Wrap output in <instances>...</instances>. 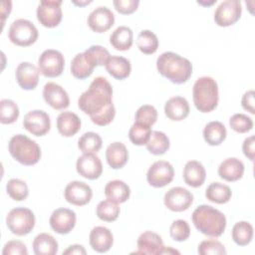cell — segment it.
<instances>
[{
  "label": "cell",
  "mask_w": 255,
  "mask_h": 255,
  "mask_svg": "<svg viewBox=\"0 0 255 255\" xmlns=\"http://www.w3.org/2000/svg\"><path fill=\"white\" fill-rule=\"evenodd\" d=\"M39 69L29 63L22 62L16 68V80L18 85L26 91L34 90L39 82Z\"/></svg>",
  "instance_id": "obj_19"
},
{
  "label": "cell",
  "mask_w": 255,
  "mask_h": 255,
  "mask_svg": "<svg viewBox=\"0 0 255 255\" xmlns=\"http://www.w3.org/2000/svg\"><path fill=\"white\" fill-rule=\"evenodd\" d=\"M163 202L169 210L181 212L190 207L193 202V195L186 188L176 186L170 188L164 194Z\"/></svg>",
  "instance_id": "obj_12"
},
{
  "label": "cell",
  "mask_w": 255,
  "mask_h": 255,
  "mask_svg": "<svg viewBox=\"0 0 255 255\" xmlns=\"http://www.w3.org/2000/svg\"><path fill=\"white\" fill-rule=\"evenodd\" d=\"M115 23L114 13L106 6L94 9L88 16V25L96 33H104Z\"/></svg>",
  "instance_id": "obj_18"
},
{
  "label": "cell",
  "mask_w": 255,
  "mask_h": 255,
  "mask_svg": "<svg viewBox=\"0 0 255 255\" xmlns=\"http://www.w3.org/2000/svg\"><path fill=\"white\" fill-rule=\"evenodd\" d=\"M113 3L116 10L124 15L133 13L139 5L138 0H115Z\"/></svg>",
  "instance_id": "obj_49"
},
{
  "label": "cell",
  "mask_w": 255,
  "mask_h": 255,
  "mask_svg": "<svg viewBox=\"0 0 255 255\" xmlns=\"http://www.w3.org/2000/svg\"><path fill=\"white\" fill-rule=\"evenodd\" d=\"M65 67V59L61 52L48 49L45 50L38 59L39 72L48 78L59 77Z\"/></svg>",
  "instance_id": "obj_8"
},
{
  "label": "cell",
  "mask_w": 255,
  "mask_h": 255,
  "mask_svg": "<svg viewBox=\"0 0 255 255\" xmlns=\"http://www.w3.org/2000/svg\"><path fill=\"white\" fill-rule=\"evenodd\" d=\"M229 125L234 131L239 133H245L252 129L253 121L247 115L234 114L229 120Z\"/></svg>",
  "instance_id": "obj_44"
},
{
  "label": "cell",
  "mask_w": 255,
  "mask_h": 255,
  "mask_svg": "<svg viewBox=\"0 0 255 255\" xmlns=\"http://www.w3.org/2000/svg\"><path fill=\"white\" fill-rule=\"evenodd\" d=\"M6 191L8 195L16 201H21L26 199L29 194L28 185L26 184L25 181L19 178L10 179L6 184Z\"/></svg>",
  "instance_id": "obj_41"
},
{
  "label": "cell",
  "mask_w": 255,
  "mask_h": 255,
  "mask_svg": "<svg viewBox=\"0 0 255 255\" xmlns=\"http://www.w3.org/2000/svg\"><path fill=\"white\" fill-rule=\"evenodd\" d=\"M192 222L202 234L219 237L226 228L225 215L210 205H199L192 213Z\"/></svg>",
  "instance_id": "obj_3"
},
{
  "label": "cell",
  "mask_w": 255,
  "mask_h": 255,
  "mask_svg": "<svg viewBox=\"0 0 255 255\" xmlns=\"http://www.w3.org/2000/svg\"><path fill=\"white\" fill-rule=\"evenodd\" d=\"M218 174L226 181H237L241 179L244 174V163L236 157L226 158L220 163Z\"/></svg>",
  "instance_id": "obj_23"
},
{
  "label": "cell",
  "mask_w": 255,
  "mask_h": 255,
  "mask_svg": "<svg viewBox=\"0 0 255 255\" xmlns=\"http://www.w3.org/2000/svg\"><path fill=\"white\" fill-rule=\"evenodd\" d=\"M61 0H43L37 8V19L44 27H57L62 20Z\"/></svg>",
  "instance_id": "obj_9"
},
{
  "label": "cell",
  "mask_w": 255,
  "mask_h": 255,
  "mask_svg": "<svg viewBox=\"0 0 255 255\" xmlns=\"http://www.w3.org/2000/svg\"><path fill=\"white\" fill-rule=\"evenodd\" d=\"M76 213L69 208H58L50 216L51 228L59 234L70 233L76 225Z\"/></svg>",
  "instance_id": "obj_15"
},
{
  "label": "cell",
  "mask_w": 255,
  "mask_h": 255,
  "mask_svg": "<svg viewBox=\"0 0 255 255\" xmlns=\"http://www.w3.org/2000/svg\"><path fill=\"white\" fill-rule=\"evenodd\" d=\"M151 131L150 127L134 123L129 128L128 137L134 145H143L146 144Z\"/></svg>",
  "instance_id": "obj_42"
},
{
  "label": "cell",
  "mask_w": 255,
  "mask_h": 255,
  "mask_svg": "<svg viewBox=\"0 0 255 255\" xmlns=\"http://www.w3.org/2000/svg\"><path fill=\"white\" fill-rule=\"evenodd\" d=\"M197 3L198 4H200V5H204V6H209V5H212V4H214V3H216V0H212L211 2H203V1H197Z\"/></svg>",
  "instance_id": "obj_55"
},
{
  "label": "cell",
  "mask_w": 255,
  "mask_h": 255,
  "mask_svg": "<svg viewBox=\"0 0 255 255\" xmlns=\"http://www.w3.org/2000/svg\"><path fill=\"white\" fill-rule=\"evenodd\" d=\"M145 145L150 153L154 155H161L168 150L169 139L164 132L152 130Z\"/></svg>",
  "instance_id": "obj_33"
},
{
  "label": "cell",
  "mask_w": 255,
  "mask_h": 255,
  "mask_svg": "<svg viewBox=\"0 0 255 255\" xmlns=\"http://www.w3.org/2000/svg\"><path fill=\"white\" fill-rule=\"evenodd\" d=\"M206 198L217 204H224L228 202L232 196L230 187L220 182H212L208 185L205 191Z\"/></svg>",
  "instance_id": "obj_32"
},
{
  "label": "cell",
  "mask_w": 255,
  "mask_h": 255,
  "mask_svg": "<svg viewBox=\"0 0 255 255\" xmlns=\"http://www.w3.org/2000/svg\"><path fill=\"white\" fill-rule=\"evenodd\" d=\"M133 42V34L130 28L127 26L118 27L110 36L111 45L119 51L128 50Z\"/></svg>",
  "instance_id": "obj_29"
},
{
  "label": "cell",
  "mask_w": 255,
  "mask_h": 255,
  "mask_svg": "<svg viewBox=\"0 0 255 255\" xmlns=\"http://www.w3.org/2000/svg\"><path fill=\"white\" fill-rule=\"evenodd\" d=\"M90 245L99 252L105 253L111 249L114 243V236L110 229L104 226H96L90 232Z\"/></svg>",
  "instance_id": "obj_21"
},
{
  "label": "cell",
  "mask_w": 255,
  "mask_h": 255,
  "mask_svg": "<svg viewBox=\"0 0 255 255\" xmlns=\"http://www.w3.org/2000/svg\"><path fill=\"white\" fill-rule=\"evenodd\" d=\"M156 69L160 75L174 84L187 82L192 74V65L186 58L173 52H164L156 60Z\"/></svg>",
  "instance_id": "obj_2"
},
{
  "label": "cell",
  "mask_w": 255,
  "mask_h": 255,
  "mask_svg": "<svg viewBox=\"0 0 255 255\" xmlns=\"http://www.w3.org/2000/svg\"><path fill=\"white\" fill-rule=\"evenodd\" d=\"M74 4H76V5H78V6H84V5H87V4H89V3H91L92 1H84V2H78V1H75V0H73L72 1Z\"/></svg>",
  "instance_id": "obj_54"
},
{
  "label": "cell",
  "mask_w": 255,
  "mask_h": 255,
  "mask_svg": "<svg viewBox=\"0 0 255 255\" xmlns=\"http://www.w3.org/2000/svg\"><path fill=\"white\" fill-rule=\"evenodd\" d=\"M106 158L108 164L112 168H122L126 165L128 159V152L126 145L121 141L112 142L106 149Z\"/></svg>",
  "instance_id": "obj_25"
},
{
  "label": "cell",
  "mask_w": 255,
  "mask_h": 255,
  "mask_svg": "<svg viewBox=\"0 0 255 255\" xmlns=\"http://www.w3.org/2000/svg\"><path fill=\"white\" fill-rule=\"evenodd\" d=\"M189 104L183 97H172L164 106L165 116L174 122H179L187 118L189 115Z\"/></svg>",
  "instance_id": "obj_22"
},
{
  "label": "cell",
  "mask_w": 255,
  "mask_h": 255,
  "mask_svg": "<svg viewBox=\"0 0 255 255\" xmlns=\"http://www.w3.org/2000/svg\"><path fill=\"white\" fill-rule=\"evenodd\" d=\"M105 195L107 199L113 202L124 203L128 199L130 195V189L129 186L123 180L115 179L109 181L106 184Z\"/></svg>",
  "instance_id": "obj_27"
},
{
  "label": "cell",
  "mask_w": 255,
  "mask_h": 255,
  "mask_svg": "<svg viewBox=\"0 0 255 255\" xmlns=\"http://www.w3.org/2000/svg\"><path fill=\"white\" fill-rule=\"evenodd\" d=\"M192 98L195 108L201 113L212 112L218 104V86L211 77H201L193 85Z\"/></svg>",
  "instance_id": "obj_4"
},
{
  "label": "cell",
  "mask_w": 255,
  "mask_h": 255,
  "mask_svg": "<svg viewBox=\"0 0 255 255\" xmlns=\"http://www.w3.org/2000/svg\"><path fill=\"white\" fill-rule=\"evenodd\" d=\"M242 6L238 0H226L219 4L214 12V21L220 27L235 24L241 17Z\"/></svg>",
  "instance_id": "obj_10"
},
{
  "label": "cell",
  "mask_w": 255,
  "mask_h": 255,
  "mask_svg": "<svg viewBox=\"0 0 255 255\" xmlns=\"http://www.w3.org/2000/svg\"><path fill=\"white\" fill-rule=\"evenodd\" d=\"M57 128L62 135L73 136L81 128V120L75 113L62 112L57 118Z\"/></svg>",
  "instance_id": "obj_26"
},
{
  "label": "cell",
  "mask_w": 255,
  "mask_h": 255,
  "mask_svg": "<svg viewBox=\"0 0 255 255\" xmlns=\"http://www.w3.org/2000/svg\"><path fill=\"white\" fill-rule=\"evenodd\" d=\"M64 196L67 202L77 206H83L89 203L92 199L93 190L87 183L74 180L66 186Z\"/></svg>",
  "instance_id": "obj_14"
},
{
  "label": "cell",
  "mask_w": 255,
  "mask_h": 255,
  "mask_svg": "<svg viewBox=\"0 0 255 255\" xmlns=\"http://www.w3.org/2000/svg\"><path fill=\"white\" fill-rule=\"evenodd\" d=\"M83 54L86 61L94 68H96L97 66L106 65L111 57L109 51L100 45L91 46Z\"/></svg>",
  "instance_id": "obj_35"
},
{
  "label": "cell",
  "mask_w": 255,
  "mask_h": 255,
  "mask_svg": "<svg viewBox=\"0 0 255 255\" xmlns=\"http://www.w3.org/2000/svg\"><path fill=\"white\" fill-rule=\"evenodd\" d=\"M38 29L27 19L15 20L8 31L9 40L16 46L27 47L34 44L38 39Z\"/></svg>",
  "instance_id": "obj_7"
},
{
  "label": "cell",
  "mask_w": 255,
  "mask_h": 255,
  "mask_svg": "<svg viewBox=\"0 0 255 255\" xmlns=\"http://www.w3.org/2000/svg\"><path fill=\"white\" fill-rule=\"evenodd\" d=\"M3 255H27L28 250L26 245L18 240L8 241L2 250Z\"/></svg>",
  "instance_id": "obj_48"
},
{
  "label": "cell",
  "mask_w": 255,
  "mask_h": 255,
  "mask_svg": "<svg viewBox=\"0 0 255 255\" xmlns=\"http://www.w3.org/2000/svg\"><path fill=\"white\" fill-rule=\"evenodd\" d=\"M24 128L34 135H45L51 128V120L49 115L41 110L28 112L23 120Z\"/></svg>",
  "instance_id": "obj_13"
},
{
  "label": "cell",
  "mask_w": 255,
  "mask_h": 255,
  "mask_svg": "<svg viewBox=\"0 0 255 255\" xmlns=\"http://www.w3.org/2000/svg\"><path fill=\"white\" fill-rule=\"evenodd\" d=\"M19 117V108L15 102L3 99L0 102V122L4 125L13 124Z\"/></svg>",
  "instance_id": "obj_40"
},
{
  "label": "cell",
  "mask_w": 255,
  "mask_h": 255,
  "mask_svg": "<svg viewBox=\"0 0 255 255\" xmlns=\"http://www.w3.org/2000/svg\"><path fill=\"white\" fill-rule=\"evenodd\" d=\"M157 119V111L151 105H143L139 107L135 113L134 123L150 127L154 125Z\"/></svg>",
  "instance_id": "obj_43"
},
{
  "label": "cell",
  "mask_w": 255,
  "mask_h": 255,
  "mask_svg": "<svg viewBox=\"0 0 255 255\" xmlns=\"http://www.w3.org/2000/svg\"><path fill=\"white\" fill-rule=\"evenodd\" d=\"M115 116H116V109H115L114 104H112L111 106H109L106 110H104L100 114L95 115V116L90 117V118H91V121L94 124H96L98 126H101V127H104V126H107L110 123H112Z\"/></svg>",
  "instance_id": "obj_47"
},
{
  "label": "cell",
  "mask_w": 255,
  "mask_h": 255,
  "mask_svg": "<svg viewBox=\"0 0 255 255\" xmlns=\"http://www.w3.org/2000/svg\"><path fill=\"white\" fill-rule=\"evenodd\" d=\"M254 96H255V93L253 90H250L248 92H246L243 96H242V99H241V105H242V108L249 112L250 114L254 115L255 114V109H254Z\"/></svg>",
  "instance_id": "obj_51"
},
{
  "label": "cell",
  "mask_w": 255,
  "mask_h": 255,
  "mask_svg": "<svg viewBox=\"0 0 255 255\" xmlns=\"http://www.w3.org/2000/svg\"><path fill=\"white\" fill-rule=\"evenodd\" d=\"M206 177V171L201 162L189 160L183 168V180L191 187H199L203 184Z\"/></svg>",
  "instance_id": "obj_24"
},
{
  "label": "cell",
  "mask_w": 255,
  "mask_h": 255,
  "mask_svg": "<svg viewBox=\"0 0 255 255\" xmlns=\"http://www.w3.org/2000/svg\"><path fill=\"white\" fill-rule=\"evenodd\" d=\"M198 253L200 255H222V254H226V249L224 247V245L214 239H210V240H204L202 241L199 245H198Z\"/></svg>",
  "instance_id": "obj_46"
},
{
  "label": "cell",
  "mask_w": 255,
  "mask_h": 255,
  "mask_svg": "<svg viewBox=\"0 0 255 255\" xmlns=\"http://www.w3.org/2000/svg\"><path fill=\"white\" fill-rule=\"evenodd\" d=\"M101 136L93 131L85 132L78 140V147L83 153H96L102 147Z\"/></svg>",
  "instance_id": "obj_38"
},
{
  "label": "cell",
  "mask_w": 255,
  "mask_h": 255,
  "mask_svg": "<svg viewBox=\"0 0 255 255\" xmlns=\"http://www.w3.org/2000/svg\"><path fill=\"white\" fill-rule=\"evenodd\" d=\"M105 67L107 72L117 80L128 78L131 72L130 62L121 56H111Z\"/></svg>",
  "instance_id": "obj_28"
},
{
  "label": "cell",
  "mask_w": 255,
  "mask_h": 255,
  "mask_svg": "<svg viewBox=\"0 0 255 255\" xmlns=\"http://www.w3.org/2000/svg\"><path fill=\"white\" fill-rule=\"evenodd\" d=\"M163 248L162 239L158 234L152 231H145L141 233L137 239V251L135 253L159 255Z\"/></svg>",
  "instance_id": "obj_20"
},
{
  "label": "cell",
  "mask_w": 255,
  "mask_h": 255,
  "mask_svg": "<svg viewBox=\"0 0 255 255\" xmlns=\"http://www.w3.org/2000/svg\"><path fill=\"white\" fill-rule=\"evenodd\" d=\"M64 254H83L85 255L87 253V251L85 250V248L82 245L79 244H74L68 247V249H66L64 252Z\"/></svg>",
  "instance_id": "obj_52"
},
{
  "label": "cell",
  "mask_w": 255,
  "mask_h": 255,
  "mask_svg": "<svg viewBox=\"0 0 255 255\" xmlns=\"http://www.w3.org/2000/svg\"><path fill=\"white\" fill-rule=\"evenodd\" d=\"M227 135L225 126L217 121L208 123L203 129V138L209 145H219Z\"/></svg>",
  "instance_id": "obj_30"
},
{
  "label": "cell",
  "mask_w": 255,
  "mask_h": 255,
  "mask_svg": "<svg viewBox=\"0 0 255 255\" xmlns=\"http://www.w3.org/2000/svg\"><path fill=\"white\" fill-rule=\"evenodd\" d=\"M94 69L95 68L86 61L83 53L77 54L71 62V73L79 80H84L90 77Z\"/></svg>",
  "instance_id": "obj_37"
},
{
  "label": "cell",
  "mask_w": 255,
  "mask_h": 255,
  "mask_svg": "<svg viewBox=\"0 0 255 255\" xmlns=\"http://www.w3.org/2000/svg\"><path fill=\"white\" fill-rule=\"evenodd\" d=\"M169 233L173 240L179 242L185 241L190 235V227L185 220L177 219L171 223L169 227Z\"/></svg>",
  "instance_id": "obj_45"
},
{
  "label": "cell",
  "mask_w": 255,
  "mask_h": 255,
  "mask_svg": "<svg viewBox=\"0 0 255 255\" xmlns=\"http://www.w3.org/2000/svg\"><path fill=\"white\" fill-rule=\"evenodd\" d=\"M254 144H255L254 135H250V136L246 137L243 141V144H242V150H243L244 155L247 158H249L251 161L254 160V155H255Z\"/></svg>",
  "instance_id": "obj_50"
},
{
  "label": "cell",
  "mask_w": 255,
  "mask_h": 255,
  "mask_svg": "<svg viewBox=\"0 0 255 255\" xmlns=\"http://www.w3.org/2000/svg\"><path fill=\"white\" fill-rule=\"evenodd\" d=\"M33 251L36 255H55L58 252V242L52 235L40 233L33 241Z\"/></svg>",
  "instance_id": "obj_31"
},
{
  "label": "cell",
  "mask_w": 255,
  "mask_h": 255,
  "mask_svg": "<svg viewBox=\"0 0 255 255\" xmlns=\"http://www.w3.org/2000/svg\"><path fill=\"white\" fill-rule=\"evenodd\" d=\"M8 150L13 158L23 165H34L41 157V148L35 140L24 134L13 135L8 144Z\"/></svg>",
  "instance_id": "obj_5"
},
{
  "label": "cell",
  "mask_w": 255,
  "mask_h": 255,
  "mask_svg": "<svg viewBox=\"0 0 255 255\" xmlns=\"http://www.w3.org/2000/svg\"><path fill=\"white\" fill-rule=\"evenodd\" d=\"M174 176L172 165L165 160H158L151 164L147 170V182L153 187H163L169 184Z\"/></svg>",
  "instance_id": "obj_11"
},
{
  "label": "cell",
  "mask_w": 255,
  "mask_h": 255,
  "mask_svg": "<svg viewBox=\"0 0 255 255\" xmlns=\"http://www.w3.org/2000/svg\"><path fill=\"white\" fill-rule=\"evenodd\" d=\"M43 98L55 110H64L70 105V98L66 90L53 82H49L44 86Z\"/></svg>",
  "instance_id": "obj_17"
},
{
  "label": "cell",
  "mask_w": 255,
  "mask_h": 255,
  "mask_svg": "<svg viewBox=\"0 0 255 255\" xmlns=\"http://www.w3.org/2000/svg\"><path fill=\"white\" fill-rule=\"evenodd\" d=\"M113 104V88L104 77H97L78 100L82 112L93 117L106 110Z\"/></svg>",
  "instance_id": "obj_1"
},
{
  "label": "cell",
  "mask_w": 255,
  "mask_h": 255,
  "mask_svg": "<svg viewBox=\"0 0 255 255\" xmlns=\"http://www.w3.org/2000/svg\"><path fill=\"white\" fill-rule=\"evenodd\" d=\"M232 239L239 246L248 245L253 237V226L247 221H239L232 228Z\"/></svg>",
  "instance_id": "obj_34"
},
{
  "label": "cell",
  "mask_w": 255,
  "mask_h": 255,
  "mask_svg": "<svg viewBox=\"0 0 255 255\" xmlns=\"http://www.w3.org/2000/svg\"><path fill=\"white\" fill-rule=\"evenodd\" d=\"M161 254H179V251H177V250H175V249H172L171 247H167V248H166V247L164 246V248H163Z\"/></svg>",
  "instance_id": "obj_53"
},
{
  "label": "cell",
  "mask_w": 255,
  "mask_h": 255,
  "mask_svg": "<svg viewBox=\"0 0 255 255\" xmlns=\"http://www.w3.org/2000/svg\"><path fill=\"white\" fill-rule=\"evenodd\" d=\"M35 221L34 213L26 207L13 208L6 216L8 229L17 236L29 234L35 226Z\"/></svg>",
  "instance_id": "obj_6"
},
{
  "label": "cell",
  "mask_w": 255,
  "mask_h": 255,
  "mask_svg": "<svg viewBox=\"0 0 255 255\" xmlns=\"http://www.w3.org/2000/svg\"><path fill=\"white\" fill-rule=\"evenodd\" d=\"M136 45L141 53L150 55L156 52L158 48V39L153 32L142 30L137 36Z\"/></svg>",
  "instance_id": "obj_36"
},
{
  "label": "cell",
  "mask_w": 255,
  "mask_h": 255,
  "mask_svg": "<svg viewBox=\"0 0 255 255\" xmlns=\"http://www.w3.org/2000/svg\"><path fill=\"white\" fill-rule=\"evenodd\" d=\"M76 168L78 173L87 179H97L103 172V164L95 153H83L79 156Z\"/></svg>",
  "instance_id": "obj_16"
},
{
  "label": "cell",
  "mask_w": 255,
  "mask_h": 255,
  "mask_svg": "<svg viewBox=\"0 0 255 255\" xmlns=\"http://www.w3.org/2000/svg\"><path fill=\"white\" fill-rule=\"evenodd\" d=\"M97 215L103 221L113 222L117 220L120 215V207L118 203L109 199L102 200L97 206Z\"/></svg>",
  "instance_id": "obj_39"
}]
</instances>
